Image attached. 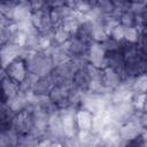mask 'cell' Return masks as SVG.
Wrapping results in <instances>:
<instances>
[{
	"label": "cell",
	"instance_id": "6da1fadb",
	"mask_svg": "<svg viewBox=\"0 0 147 147\" xmlns=\"http://www.w3.org/2000/svg\"><path fill=\"white\" fill-rule=\"evenodd\" d=\"M29 72L38 77H47L52 74L55 65L47 52H30L24 59Z\"/></svg>",
	"mask_w": 147,
	"mask_h": 147
},
{
	"label": "cell",
	"instance_id": "7a4b0ae2",
	"mask_svg": "<svg viewBox=\"0 0 147 147\" xmlns=\"http://www.w3.org/2000/svg\"><path fill=\"white\" fill-rule=\"evenodd\" d=\"M30 51L24 46H18L16 44H7L2 45L0 49V56H1V64L2 69H6L13 61L17 59H25Z\"/></svg>",
	"mask_w": 147,
	"mask_h": 147
},
{
	"label": "cell",
	"instance_id": "3957f363",
	"mask_svg": "<svg viewBox=\"0 0 147 147\" xmlns=\"http://www.w3.org/2000/svg\"><path fill=\"white\" fill-rule=\"evenodd\" d=\"M76 70L77 69H76L75 64L72 63L71 60H69V61H67L60 65H56L49 76H51L54 85L71 84Z\"/></svg>",
	"mask_w": 147,
	"mask_h": 147
},
{
	"label": "cell",
	"instance_id": "277c9868",
	"mask_svg": "<svg viewBox=\"0 0 147 147\" xmlns=\"http://www.w3.org/2000/svg\"><path fill=\"white\" fill-rule=\"evenodd\" d=\"M10 127L16 131L20 136L30 134L33 127V116L32 113L29 110H23L18 114H15V116L11 119Z\"/></svg>",
	"mask_w": 147,
	"mask_h": 147
},
{
	"label": "cell",
	"instance_id": "5b68a950",
	"mask_svg": "<svg viewBox=\"0 0 147 147\" xmlns=\"http://www.w3.org/2000/svg\"><path fill=\"white\" fill-rule=\"evenodd\" d=\"M142 126L139 123L138 119V113L133 116L132 119L123 123L122 125H119V137L121 140L123 142H127L131 140H134L137 138L140 137L141 132H142Z\"/></svg>",
	"mask_w": 147,
	"mask_h": 147
},
{
	"label": "cell",
	"instance_id": "8992f818",
	"mask_svg": "<svg viewBox=\"0 0 147 147\" xmlns=\"http://www.w3.org/2000/svg\"><path fill=\"white\" fill-rule=\"evenodd\" d=\"M87 60L90 64H92L93 67L100 70L107 68V53L101 42L93 41L90 45L87 52Z\"/></svg>",
	"mask_w": 147,
	"mask_h": 147
},
{
	"label": "cell",
	"instance_id": "52a82bcc",
	"mask_svg": "<svg viewBox=\"0 0 147 147\" xmlns=\"http://www.w3.org/2000/svg\"><path fill=\"white\" fill-rule=\"evenodd\" d=\"M2 70L6 72V75L10 79H13L14 82H16L18 84H22L29 74L25 61L23 59H17V60L13 61L6 69H2Z\"/></svg>",
	"mask_w": 147,
	"mask_h": 147
},
{
	"label": "cell",
	"instance_id": "ba28073f",
	"mask_svg": "<svg viewBox=\"0 0 147 147\" xmlns=\"http://www.w3.org/2000/svg\"><path fill=\"white\" fill-rule=\"evenodd\" d=\"M62 46L65 49V52L70 59H78V57L87 56V52H88V47H90L88 44L82 41L76 36H72L70 38V40Z\"/></svg>",
	"mask_w": 147,
	"mask_h": 147
},
{
	"label": "cell",
	"instance_id": "9c48e42d",
	"mask_svg": "<svg viewBox=\"0 0 147 147\" xmlns=\"http://www.w3.org/2000/svg\"><path fill=\"white\" fill-rule=\"evenodd\" d=\"M1 86H2V99L1 102H7L16 96L20 92V84L10 79L6 72L1 71Z\"/></svg>",
	"mask_w": 147,
	"mask_h": 147
},
{
	"label": "cell",
	"instance_id": "30bf717a",
	"mask_svg": "<svg viewBox=\"0 0 147 147\" xmlns=\"http://www.w3.org/2000/svg\"><path fill=\"white\" fill-rule=\"evenodd\" d=\"M107 68L115 70L117 74H119L123 77V79L126 77V64L124 56L121 52H114L107 54Z\"/></svg>",
	"mask_w": 147,
	"mask_h": 147
},
{
	"label": "cell",
	"instance_id": "8fae6325",
	"mask_svg": "<svg viewBox=\"0 0 147 147\" xmlns=\"http://www.w3.org/2000/svg\"><path fill=\"white\" fill-rule=\"evenodd\" d=\"M101 79H102V83H103L105 87L108 91L115 90L123 82V77L110 68H105L101 71Z\"/></svg>",
	"mask_w": 147,
	"mask_h": 147
},
{
	"label": "cell",
	"instance_id": "7c38bea8",
	"mask_svg": "<svg viewBox=\"0 0 147 147\" xmlns=\"http://www.w3.org/2000/svg\"><path fill=\"white\" fill-rule=\"evenodd\" d=\"M94 115L85 109H78L76 113V124L78 132H91L93 129Z\"/></svg>",
	"mask_w": 147,
	"mask_h": 147
},
{
	"label": "cell",
	"instance_id": "4fadbf2b",
	"mask_svg": "<svg viewBox=\"0 0 147 147\" xmlns=\"http://www.w3.org/2000/svg\"><path fill=\"white\" fill-rule=\"evenodd\" d=\"M31 13L32 10L29 1H18L11 14V21L14 23H22L30 21Z\"/></svg>",
	"mask_w": 147,
	"mask_h": 147
},
{
	"label": "cell",
	"instance_id": "5bb4252c",
	"mask_svg": "<svg viewBox=\"0 0 147 147\" xmlns=\"http://www.w3.org/2000/svg\"><path fill=\"white\" fill-rule=\"evenodd\" d=\"M53 86H54V83H53L51 76L39 77L38 80L34 83L31 92L36 95H39V96H47Z\"/></svg>",
	"mask_w": 147,
	"mask_h": 147
},
{
	"label": "cell",
	"instance_id": "9a60e30c",
	"mask_svg": "<svg viewBox=\"0 0 147 147\" xmlns=\"http://www.w3.org/2000/svg\"><path fill=\"white\" fill-rule=\"evenodd\" d=\"M20 134L11 127L1 129L0 132V147H17Z\"/></svg>",
	"mask_w": 147,
	"mask_h": 147
},
{
	"label": "cell",
	"instance_id": "2e32d148",
	"mask_svg": "<svg viewBox=\"0 0 147 147\" xmlns=\"http://www.w3.org/2000/svg\"><path fill=\"white\" fill-rule=\"evenodd\" d=\"M71 37H72V34L62 25L55 28L53 31V34H52L53 42L55 46H62V45L67 44Z\"/></svg>",
	"mask_w": 147,
	"mask_h": 147
},
{
	"label": "cell",
	"instance_id": "e0dca14e",
	"mask_svg": "<svg viewBox=\"0 0 147 147\" xmlns=\"http://www.w3.org/2000/svg\"><path fill=\"white\" fill-rule=\"evenodd\" d=\"M92 6L93 9L96 10L99 14L103 15V16H108L114 14L115 11V6H114V1H109V0H99V1H92Z\"/></svg>",
	"mask_w": 147,
	"mask_h": 147
},
{
	"label": "cell",
	"instance_id": "ac0fdd59",
	"mask_svg": "<svg viewBox=\"0 0 147 147\" xmlns=\"http://www.w3.org/2000/svg\"><path fill=\"white\" fill-rule=\"evenodd\" d=\"M141 32L138 28L132 26V28H126L125 29V33H124V41L129 42V44H134L137 45L139 39H140Z\"/></svg>",
	"mask_w": 147,
	"mask_h": 147
},
{
	"label": "cell",
	"instance_id": "d6986e66",
	"mask_svg": "<svg viewBox=\"0 0 147 147\" xmlns=\"http://www.w3.org/2000/svg\"><path fill=\"white\" fill-rule=\"evenodd\" d=\"M129 10L134 16H141L147 14V2L146 1H130Z\"/></svg>",
	"mask_w": 147,
	"mask_h": 147
},
{
	"label": "cell",
	"instance_id": "ffe728a7",
	"mask_svg": "<svg viewBox=\"0 0 147 147\" xmlns=\"http://www.w3.org/2000/svg\"><path fill=\"white\" fill-rule=\"evenodd\" d=\"M119 24L125 29L136 26V16L130 10H125L119 15Z\"/></svg>",
	"mask_w": 147,
	"mask_h": 147
},
{
	"label": "cell",
	"instance_id": "44dd1931",
	"mask_svg": "<svg viewBox=\"0 0 147 147\" xmlns=\"http://www.w3.org/2000/svg\"><path fill=\"white\" fill-rule=\"evenodd\" d=\"M38 141H39V139H37L36 137H33L31 134L20 136L17 147H38Z\"/></svg>",
	"mask_w": 147,
	"mask_h": 147
},
{
	"label": "cell",
	"instance_id": "7402d4cb",
	"mask_svg": "<svg viewBox=\"0 0 147 147\" xmlns=\"http://www.w3.org/2000/svg\"><path fill=\"white\" fill-rule=\"evenodd\" d=\"M18 1H2L0 5V14L11 20V14Z\"/></svg>",
	"mask_w": 147,
	"mask_h": 147
},
{
	"label": "cell",
	"instance_id": "603a6c76",
	"mask_svg": "<svg viewBox=\"0 0 147 147\" xmlns=\"http://www.w3.org/2000/svg\"><path fill=\"white\" fill-rule=\"evenodd\" d=\"M101 44H102V46H103L106 53L108 54V53L119 52V49H121V44H122V42H118V41L114 40L113 38L108 37V38H107L103 42H101Z\"/></svg>",
	"mask_w": 147,
	"mask_h": 147
},
{
	"label": "cell",
	"instance_id": "cb8c5ba5",
	"mask_svg": "<svg viewBox=\"0 0 147 147\" xmlns=\"http://www.w3.org/2000/svg\"><path fill=\"white\" fill-rule=\"evenodd\" d=\"M124 33H125V28L122 26L121 24H118L117 26H115L109 32V37L113 38L114 40L118 41V42H123L124 41Z\"/></svg>",
	"mask_w": 147,
	"mask_h": 147
},
{
	"label": "cell",
	"instance_id": "d4e9b609",
	"mask_svg": "<svg viewBox=\"0 0 147 147\" xmlns=\"http://www.w3.org/2000/svg\"><path fill=\"white\" fill-rule=\"evenodd\" d=\"M30 2V7L32 11L36 10H41L47 8V1H40V0H33V1H29Z\"/></svg>",
	"mask_w": 147,
	"mask_h": 147
},
{
	"label": "cell",
	"instance_id": "484cf974",
	"mask_svg": "<svg viewBox=\"0 0 147 147\" xmlns=\"http://www.w3.org/2000/svg\"><path fill=\"white\" fill-rule=\"evenodd\" d=\"M138 119H139V123L142 126V129L147 130V113H145V111L138 113Z\"/></svg>",
	"mask_w": 147,
	"mask_h": 147
},
{
	"label": "cell",
	"instance_id": "4316f807",
	"mask_svg": "<svg viewBox=\"0 0 147 147\" xmlns=\"http://www.w3.org/2000/svg\"><path fill=\"white\" fill-rule=\"evenodd\" d=\"M140 138H141L142 140H147V130H146V129L142 130V132H141V134H140Z\"/></svg>",
	"mask_w": 147,
	"mask_h": 147
},
{
	"label": "cell",
	"instance_id": "83f0119b",
	"mask_svg": "<svg viewBox=\"0 0 147 147\" xmlns=\"http://www.w3.org/2000/svg\"><path fill=\"white\" fill-rule=\"evenodd\" d=\"M141 139V138H140ZM140 147H147V140H142L141 139V145H140Z\"/></svg>",
	"mask_w": 147,
	"mask_h": 147
},
{
	"label": "cell",
	"instance_id": "f1b7e54d",
	"mask_svg": "<svg viewBox=\"0 0 147 147\" xmlns=\"http://www.w3.org/2000/svg\"><path fill=\"white\" fill-rule=\"evenodd\" d=\"M145 113H147V92H146V102H145V109H144Z\"/></svg>",
	"mask_w": 147,
	"mask_h": 147
}]
</instances>
